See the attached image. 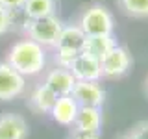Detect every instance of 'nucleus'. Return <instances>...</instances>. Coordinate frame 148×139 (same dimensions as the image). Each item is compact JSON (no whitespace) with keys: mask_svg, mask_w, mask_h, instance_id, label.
<instances>
[{"mask_svg":"<svg viewBox=\"0 0 148 139\" xmlns=\"http://www.w3.org/2000/svg\"><path fill=\"white\" fill-rule=\"evenodd\" d=\"M6 61L13 69H17L22 76H37L46 67V50L43 45L26 37L13 43V46L8 50Z\"/></svg>","mask_w":148,"mask_h":139,"instance_id":"obj_1","label":"nucleus"},{"mask_svg":"<svg viewBox=\"0 0 148 139\" xmlns=\"http://www.w3.org/2000/svg\"><path fill=\"white\" fill-rule=\"evenodd\" d=\"M85 34L78 24H65L61 34H59V39L56 43V54L54 59L58 63V67L69 69L71 63L74 61L78 54L83 50V43H85Z\"/></svg>","mask_w":148,"mask_h":139,"instance_id":"obj_2","label":"nucleus"},{"mask_svg":"<svg viewBox=\"0 0 148 139\" xmlns=\"http://www.w3.org/2000/svg\"><path fill=\"white\" fill-rule=\"evenodd\" d=\"M78 26L85 35H109L115 32V19L104 4H91L83 9Z\"/></svg>","mask_w":148,"mask_h":139,"instance_id":"obj_3","label":"nucleus"},{"mask_svg":"<svg viewBox=\"0 0 148 139\" xmlns=\"http://www.w3.org/2000/svg\"><path fill=\"white\" fill-rule=\"evenodd\" d=\"M63 26L65 24L59 21V17H56V15L32 19L28 28H26V37H30V39L35 41V43L43 45L45 48L46 46H56Z\"/></svg>","mask_w":148,"mask_h":139,"instance_id":"obj_4","label":"nucleus"},{"mask_svg":"<svg viewBox=\"0 0 148 139\" xmlns=\"http://www.w3.org/2000/svg\"><path fill=\"white\" fill-rule=\"evenodd\" d=\"M100 65H102V78L115 80V78H122L124 74H128V71L133 65V59H132V54H130V50L126 46L115 45L100 59Z\"/></svg>","mask_w":148,"mask_h":139,"instance_id":"obj_5","label":"nucleus"},{"mask_svg":"<svg viewBox=\"0 0 148 139\" xmlns=\"http://www.w3.org/2000/svg\"><path fill=\"white\" fill-rule=\"evenodd\" d=\"M24 89L26 76H22L8 61H0V102L17 98L24 93Z\"/></svg>","mask_w":148,"mask_h":139,"instance_id":"obj_6","label":"nucleus"},{"mask_svg":"<svg viewBox=\"0 0 148 139\" xmlns=\"http://www.w3.org/2000/svg\"><path fill=\"white\" fill-rule=\"evenodd\" d=\"M69 71L72 72V76L76 80H85V82H100L102 78V65L100 59L95 56L80 52L74 58V61L71 63Z\"/></svg>","mask_w":148,"mask_h":139,"instance_id":"obj_7","label":"nucleus"},{"mask_svg":"<svg viewBox=\"0 0 148 139\" xmlns=\"http://www.w3.org/2000/svg\"><path fill=\"white\" fill-rule=\"evenodd\" d=\"M71 95L80 106H96L102 108L106 102V91L98 82H85V80H76Z\"/></svg>","mask_w":148,"mask_h":139,"instance_id":"obj_8","label":"nucleus"},{"mask_svg":"<svg viewBox=\"0 0 148 139\" xmlns=\"http://www.w3.org/2000/svg\"><path fill=\"white\" fill-rule=\"evenodd\" d=\"M28 120L18 113L8 111L0 115V139H28Z\"/></svg>","mask_w":148,"mask_h":139,"instance_id":"obj_9","label":"nucleus"},{"mask_svg":"<svg viewBox=\"0 0 148 139\" xmlns=\"http://www.w3.org/2000/svg\"><path fill=\"white\" fill-rule=\"evenodd\" d=\"M78 111H80V104L74 100V96L63 95L56 98L52 109H50V117L54 122L61 124V126H72L78 117Z\"/></svg>","mask_w":148,"mask_h":139,"instance_id":"obj_10","label":"nucleus"},{"mask_svg":"<svg viewBox=\"0 0 148 139\" xmlns=\"http://www.w3.org/2000/svg\"><path fill=\"white\" fill-rule=\"evenodd\" d=\"M43 83L48 85L58 96H63V95H71L72 93V87H74V83H76V78L72 76V72L69 71V69L56 67V69L46 72Z\"/></svg>","mask_w":148,"mask_h":139,"instance_id":"obj_11","label":"nucleus"},{"mask_svg":"<svg viewBox=\"0 0 148 139\" xmlns=\"http://www.w3.org/2000/svg\"><path fill=\"white\" fill-rule=\"evenodd\" d=\"M56 98H58V95L48 85L39 83L28 96V108L37 115H50V109H52Z\"/></svg>","mask_w":148,"mask_h":139,"instance_id":"obj_12","label":"nucleus"},{"mask_svg":"<svg viewBox=\"0 0 148 139\" xmlns=\"http://www.w3.org/2000/svg\"><path fill=\"white\" fill-rule=\"evenodd\" d=\"M72 126L87 132H102V108L96 106H80L78 117Z\"/></svg>","mask_w":148,"mask_h":139,"instance_id":"obj_13","label":"nucleus"},{"mask_svg":"<svg viewBox=\"0 0 148 139\" xmlns=\"http://www.w3.org/2000/svg\"><path fill=\"white\" fill-rule=\"evenodd\" d=\"M115 45H119V43H117L113 34H109V35H87L82 52H87V54L95 56V58L102 59Z\"/></svg>","mask_w":148,"mask_h":139,"instance_id":"obj_14","label":"nucleus"},{"mask_svg":"<svg viewBox=\"0 0 148 139\" xmlns=\"http://www.w3.org/2000/svg\"><path fill=\"white\" fill-rule=\"evenodd\" d=\"M58 9V2L56 0H26L22 11L26 13L28 19H41V17H48L56 15Z\"/></svg>","mask_w":148,"mask_h":139,"instance_id":"obj_15","label":"nucleus"},{"mask_svg":"<svg viewBox=\"0 0 148 139\" xmlns=\"http://www.w3.org/2000/svg\"><path fill=\"white\" fill-rule=\"evenodd\" d=\"M117 2L124 15L133 19L148 17V0H117Z\"/></svg>","mask_w":148,"mask_h":139,"instance_id":"obj_16","label":"nucleus"},{"mask_svg":"<svg viewBox=\"0 0 148 139\" xmlns=\"http://www.w3.org/2000/svg\"><path fill=\"white\" fill-rule=\"evenodd\" d=\"M132 139H148V120H139L128 130Z\"/></svg>","mask_w":148,"mask_h":139,"instance_id":"obj_17","label":"nucleus"},{"mask_svg":"<svg viewBox=\"0 0 148 139\" xmlns=\"http://www.w3.org/2000/svg\"><path fill=\"white\" fill-rule=\"evenodd\" d=\"M100 136H102V132H87V130L72 126V130L69 132L67 139H100Z\"/></svg>","mask_w":148,"mask_h":139,"instance_id":"obj_18","label":"nucleus"},{"mask_svg":"<svg viewBox=\"0 0 148 139\" xmlns=\"http://www.w3.org/2000/svg\"><path fill=\"white\" fill-rule=\"evenodd\" d=\"M11 32V21H9V9L0 6V35H6Z\"/></svg>","mask_w":148,"mask_h":139,"instance_id":"obj_19","label":"nucleus"},{"mask_svg":"<svg viewBox=\"0 0 148 139\" xmlns=\"http://www.w3.org/2000/svg\"><path fill=\"white\" fill-rule=\"evenodd\" d=\"M24 2L26 0H0V6H4L6 9H21Z\"/></svg>","mask_w":148,"mask_h":139,"instance_id":"obj_20","label":"nucleus"},{"mask_svg":"<svg viewBox=\"0 0 148 139\" xmlns=\"http://www.w3.org/2000/svg\"><path fill=\"white\" fill-rule=\"evenodd\" d=\"M115 139H132V137H130V133L126 132V133H120V136H119V137H115Z\"/></svg>","mask_w":148,"mask_h":139,"instance_id":"obj_21","label":"nucleus"},{"mask_svg":"<svg viewBox=\"0 0 148 139\" xmlns=\"http://www.w3.org/2000/svg\"><path fill=\"white\" fill-rule=\"evenodd\" d=\"M146 93H148V78H146Z\"/></svg>","mask_w":148,"mask_h":139,"instance_id":"obj_22","label":"nucleus"}]
</instances>
